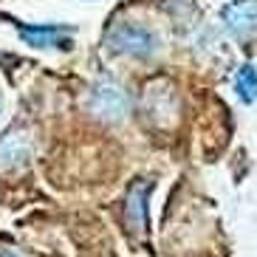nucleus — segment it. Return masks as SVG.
I'll list each match as a JSON object with an SVG mask.
<instances>
[{"label": "nucleus", "mask_w": 257, "mask_h": 257, "mask_svg": "<svg viewBox=\"0 0 257 257\" xmlns=\"http://www.w3.org/2000/svg\"><path fill=\"white\" fill-rule=\"evenodd\" d=\"M107 46L113 48L116 54L147 60V57H153V54L159 51V37L147 26L124 20V23H116L113 29L107 31Z\"/></svg>", "instance_id": "1"}, {"label": "nucleus", "mask_w": 257, "mask_h": 257, "mask_svg": "<svg viewBox=\"0 0 257 257\" xmlns=\"http://www.w3.org/2000/svg\"><path fill=\"white\" fill-rule=\"evenodd\" d=\"M88 110L102 121H121L130 110V96L119 82L102 79L88 93Z\"/></svg>", "instance_id": "2"}, {"label": "nucleus", "mask_w": 257, "mask_h": 257, "mask_svg": "<svg viewBox=\"0 0 257 257\" xmlns=\"http://www.w3.org/2000/svg\"><path fill=\"white\" fill-rule=\"evenodd\" d=\"M226 31L237 40H251L257 34V0H234L220 9Z\"/></svg>", "instance_id": "3"}, {"label": "nucleus", "mask_w": 257, "mask_h": 257, "mask_svg": "<svg viewBox=\"0 0 257 257\" xmlns=\"http://www.w3.org/2000/svg\"><path fill=\"white\" fill-rule=\"evenodd\" d=\"M144 107H147V113L159 121V124H170V121H175V116H178V96H175V91L164 82L150 85L147 93H144Z\"/></svg>", "instance_id": "4"}, {"label": "nucleus", "mask_w": 257, "mask_h": 257, "mask_svg": "<svg viewBox=\"0 0 257 257\" xmlns=\"http://www.w3.org/2000/svg\"><path fill=\"white\" fill-rule=\"evenodd\" d=\"M31 156V136L23 127H9L0 136V164L17 167Z\"/></svg>", "instance_id": "5"}, {"label": "nucleus", "mask_w": 257, "mask_h": 257, "mask_svg": "<svg viewBox=\"0 0 257 257\" xmlns=\"http://www.w3.org/2000/svg\"><path fill=\"white\" fill-rule=\"evenodd\" d=\"M20 37L34 48H65V37L71 34L68 26H57V23H46V26H17Z\"/></svg>", "instance_id": "6"}, {"label": "nucleus", "mask_w": 257, "mask_h": 257, "mask_svg": "<svg viewBox=\"0 0 257 257\" xmlns=\"http://www.w3.org/2000/svg\"><path fill=\"white\" fill-rule=\"evenodd\" d=\"M147 195H150V184L139 181L130 189L127 198V223L133 229H144L147 226Z\"/></svg>", "instance_id": "7"}, {"label": "nucleus", "mask_w": 257, "mask_h": 257, "mask_svg": "<svg viewBox=\"0 0 257 257\" xmlns=\"http://www.w3.org/2000/svg\"><path fill=\"white\" fill-rule=\"evenodd\" d=\"M234 91H237L240 102H246V105L257 102V68L254 65H243L237 71V76H234Z\"/></svg>", "instance_id": "8"}, {"label": "nucleus", "mask_w": 257, "mask_h": 257, "mask_svg": "<svg viewBox=\"0 0 257 257\" xmlns=\"http://www.w3.org/2000/svg\"><path fill=\"white\" fill-rule=\"evenodd\" d=\"M0 257H20L17 251H0Z\"/></svg>", "instance_id": "9"}]
</instances>
